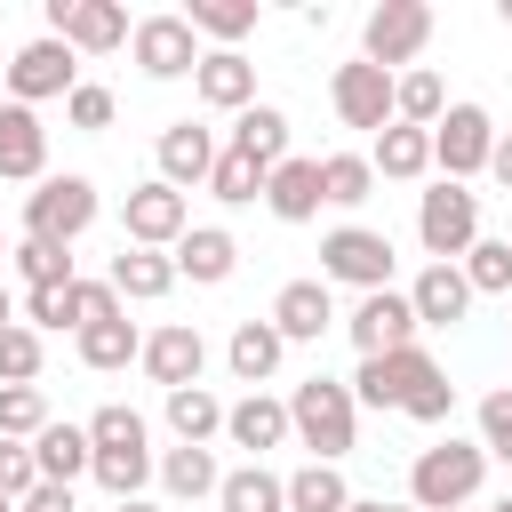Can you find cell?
I'll return each instance as SVG.
<instances>
[{
  "mask_svg": "<svg viewBox=\"0 0 512 512\" xmlns=\"http://www.w3.org/2000/svg\"><path fill=\"white\" fill-rule=\"evenodd\" d=\"M288 432L312 448V464H344L352 440H360V408H352V384L336 376H304L288 392Z\"/></svg>",
  "mask_w": 512,
  "mask_h": 512,
  "instance_id": "obj_1",
  "label": "cell"
},
{
  "mask_svg": "<svg viewBox=\"0 0 512 512\" xmlns=\"http://www.w3.org/2000/svg\"><path fill=\"white\" fill-rule=\"evenodd\" d=\"M480 480H488V448L448 432V440L416 448V464H408V504H416V512H464V504L480 496Z\"/></svg>",
  "mask_w": 512,
  "mask_h": 512,
  "instance_id": "obj_2",
  "label": "cell"
},
{
  "mask_svg": "<svg viewBox=\"0 0 512 512\" xmlns=\"http://www.w3.org/2000/svg\"><path fill=\"white\" fill-rule=\"evenodd\" d=\"M88 224H96V184H88L80 168L40 176V184L24 192V240H56V248H72Z\"/></svg>",
  "mask_w": 512,
  "mask_h": 512,
  "instance_id": "obj_3",
  "label": "cell"
},
{
  "mask_svg": "<svg viewBox=\"0 0 512 512\" xmlns=\"http://www.w3.org/2000/svg\"><path fill=\"white\" fill-rule=\"evenodd\" d=\"M488 152H496L488 104H448V112L432 120V168H440V184H472V176L488 168Z\"/></svg>",
  "mask_w": 512,
  "mask_h": 512,
  "instance_id": "obj_4",
  "label": "cell"
},
{
  "mask_svg": "<svg viewBox=\"0 0 512 512\" xmlns=\"http://www.w3.org/2000/svg\"><path fill=\"white\" fill-rule=\"evenodd\" d=\"M416 240H424L432 264H456V256L480 240V192H472V184H432V192L416 200Z\"/></svg>",
  "mask_w": 512,
  "mask_h": 512,
  "instance_id": "obj_5",
  "label": "cell"
},
{
  "mask_svg": "<svg viewBox=\"0 0 512 512\" xmlns=\"http://www.w3.org/2000/svg\"><path fill=\"white\" fill-rule=\"evenodd\" d=\"M424 40H432V8H424V0H376L368 24H360V64H376V72L416 64Z\"/></svg>",
  "mask_w": 512,
  "mask_h": 512,
  "instance_id": "obj_6",
  "label": "cell"
},
{
  "mask_svg": "<svg viewBox=\"0 0 512 512\" xmlns=\"http://www.w3.org/2000/svg\"><path fill=\"white\" fill-rule=\"evenodd\" d=\"M320 280L336 288H360V296H376V288H392V240L384 232H368V224H336L328 240H320Z\"/></svg>",
  "mask_w": 512,
  "mask_h": 512,
  "instance_id": "obj_7",
  "label": "cell"
},
{
  "mask_svg": "<svg viewBox=\"0 0 512 512\" xmlns=\"http://www.w3.org/2000/svg\"><path fill=\"white\" fill-rule=\"evenodd\" d=\"M128 8L120 0H48V40H64L72 56H112L128 48Z\"/></svg>",
  "mask_w": 512,
  "mask_h": 512,
  "instance_id": "obj_8",
  "label": "cell"
},
{
  "mask_svg": "<svg viewBox=\"0 0 512 512\" xmlns=\"http://www.w3.org/2000/svg\"><path fill=\"white\" fill-rule=\"evenodd\" d=\"M128 56H136V72H144V80H184V72L200 64V32H192L176 8H160V16H136Z\"/></svg>",
  "mask_w": 512,
  "mask_h": 512,
  "instance_id": "obj_9",
  "label": "cell"
},
{
  "mask_svg": "<svg viewBox=\"0 0 512 512\" xmlns=\"http://www.w3.org/2000/svg\"><path fill=\"white\" fill-rule=\"evenodd\" d=\"M72 88H80V56L64 40L40 32L8 56V104H48V96H72Z\"/></svg>",
  "mask_w": 512,
  "mask_h": 512,
  "instance_id": "obj_10",
  "label": "cell"
},
{
  "mask_svg": "<svg viewBox=\"0 0 512 512\" xmlns=\"http://www.w3.org/2000/svg\"><path fill=\"white\" fill-rule=\"evenodd\" d=\"M344 336L360 344V360H376V352H408V344H416V304H408V288H376V296H360L352 320H344Z\"/></svg>",
  "mask_w": 512,
  "mask_h": 512,
  "instance_id": "obj_11",
  "label": "cell"
},
{
  "mask_svg": "<svg viewBox=\"0 0 512 512\" xmlns=\"http://www.w3.org/2000/svg\"><path fill=\"white\" fill-rule=\"evenodd\" d=\"M120 232H128V248H176V240L192 232V208H184V192H168V184L152 176V184H136V192H128Z\"/></svg>",
  "mask_w": 512,
  "mask_h": 512,
  "instance_id": "obj_12",
  "label": "cell"
},
{
  "mask_svg": "<svg viewBox=\"0 0 512 512\" xmlns=\"http://www.w3.org/2000/svg\"><path fill=\"white\" fill-rule=\"evenodd\" d=\"M136 368H144L160 392H184V384H200V368H208V344H200V328H192V320H168V328H152V336H144Z\"/></svg>",
  "mask_w": 512,
  "mask_h": 512,
  "instance_id": "obj_13",
  "label": "cell"
},
{
  "mask_svg": "<svg viewBox=\"0 0 512 512\" xmlns=\"http://www.w3.org/2000/svg\"><path fill=\"white\" fill-rule=\"evenodd\" d=\"M328 96H336V120L344 128H392V72H376V64H336V80H328Z\"/></svg>",
  "mask_w": 512,
  "mask_h": 512,
  "instance_id": "obj_14",
  "label": "cell"
},
{
  "mask_svg": "<svg viewBox=\"0 0 512 512\" xmlns=\"http://www.w3.org/2000/svg\"><path fill=\"white\" fill-rule=\"evenodd\" d=\"M152 152H160V184H168V192H192V184H208V168H216V128L168 120Z\"/></svg>",
  "mask_w": 512,
  "mask_h": 512,
  "instance_id": "obj_15",
  "label": "cell"
},
{
  "mask_svg": "<svg viewBox=\"0 0 512 512\" xmlns=\"http://www.w3.org/2000/svg\"><path fill=\"white\" fill-rule=\"evenodd\" d=\"M424 368H432V352H424V344L360 360V368H352V408H400V400H408V384H416Z\"/></svg>",
  "mask_w": 512,
  "mask_h": 512,
  "instance_id": "obj_16",
  "label": "cell"
},
{
  "mask_svg": "<svg viewBox=\"0 0 512 512\" xmlns=\"http://www.w3.org/2000/svg\"><path fill=\"white\" fill-rule=\"evenodd\" d=\"M192 88H200L208 112H248V104H256V64H248L240 48H200Z\"/></svg>",
  "mask_w": 512,
  "mask_h": 512,
  "instance_id": "obj_17",
  "label": "cell"
},
{
  "mask_svg": "<svg viewBox=\"0 0 512 512\" xmlns=\"http://www.w3.org/2000/svg\"><path fill=\"white\" fill-rule=\"evenodd\" d=\"M168 264H176V280H200V288H224L232 272H240V240L224 232V224H192L176 248H168Z\"/></svg>",
  "mask_w": 512,
  "mask_h": 512,
  "instance_id": "obj_18",
  "label": "cell"
},
{
  "mask_svg": "<svg viewBox=\"0 0 512 512\" xmlns=\"http://www.w3.org/2000/svg\"><path fill=\"white\" fill-rule=\"evenodd\" d=\"M272 328H280V344H320V336L336 328L328 280H288V288L272 296Z\"/></svg>",
  "mask_w": 512,
  "mask_h": 512,
  "instance_id": "obj_19",
  "label": "cell"
},
{
  "mask_svg": "<svg viewBox=\"0 0 512 512\" xmlns=\"http://www.w3.org/2000/svg\"><path fill=\"white\" fill-rule=\"evenodd\" d=\"M0 176L8 184H40L48 176V128L32 104H0Z\"/></svg>",
  "mask_w": 512,
  "mask_h": 512,
  "instance_id": "obj_20",
  "label": "cell"
},
{
  "mask_svg": "<svg viewBox=\"0 0 512 512\" xmlns=\"http://www.w3.org/2000/svg\"><path fill=\"white\" fill-rule=\"evenodd\" d=\"M224 440H232V448H248V464H264V448H280V440H288V400H272V392L232 400V408H224Z\"/></svg>",
  "mask_w": 512,
  "mask_h": 512,
  "instance_id": "obj_21",
  "label": "cell"
},
{
  "mask_svg": "<svg viewBox=\"0 0 512 512\" xmlns=\"http://www.w3.org/2000/svg\"><path fill=\"white\" fill-rule=\"evenodd\" d=\"M264 208H272L280 224H312V216H320V160L288 152V160L264 176Z\"/></svg>",
  "mask_w": 512,
  "mask_h": 512,
  "instance_id": "obj_22",
  "label": "cell"
},
{
  "mask_svg": "<svg viewBox=\"0 0 512 512\" xmlns=\"http://www.w3.org/2000/svg\"><path fill=\"white\" fill-rule=\"evenodd\" d=\"M408 304H416V328H456V320L472 312V288H464L456 264H424V272L408 280Z\"/></svg>",
  "mask_w": 512,
  "mask_h": 512,
  "instance_id": "obj_23",
  "label": "cell"
},
{
  "mask_svg": "<svg viewBox=\"0 0 512 512\" xmlns=\"http://www.w3.org/2000/svg\"><path fill=\"white\" fill-rule=\"evenodd\" d=\"M232 152H240V160H256V168L272 176V168L288 160V112H280V104H264V96H256L248 112H232Z\"/></svg>",
  "mask_w": 512,
  "mask_h": 512,
  "instance_id": "obj_24",
  "label": "cell"
},
{
  "mask_svg": "<svg viewBox=\"0 0 512 512\" xmlns=\"http://www.w3.org/2000/svg\"><path fill=\"white\" fill-rule=\"evenodd\" d=\"M104 280H112L120 304H160V296L176 288V264H168V248H120Z\"/></svg>",
  "mask_w": 512,
  "mask_h": 512,
  "instance_id": "obj_25",
  "label": "cell"
},
{
  "mask_svg": "<svg viewBox=\"0 0 512 512\" xmlns=\"http://www.w3.org/2000/svg\"><path fill=\"white\" fill-rule=\"evenodd\" d=\"M32 464H40V480H56V488H72L88 464H96V448H88V424H40V440H32Z\"/></svg>",
  "mask_w": 512,
  "mask_h": 512,
  "instance_id": "obj_26",
  "label": "cell"
},
{
  "mask_svg": "<svg viewBox=\"0 0 512 512\" xmlns=\"http://www.w3.org/2000/svg\"><path fill=\"white\" fill-rule=\"evenodd\" d=\"M368 168L376 176H392V184H416L424 168H432V128H376V144H368Z\"/></svg>",
  "mask_w": 512,
  "mask_h": 512,
  "instance_id": "obj_27",
  "label": "cell"
},
{
  "mask_svg": "<svg viewBox=\"0 0 512 512\" xmlns=\"http://www.w3.org/2000/svg\"><path fill=\"white\" fill-rule=\"evenodd\" d=\"M160 408H168V432H176V448H208V440L224 432V400H216L208 384H184V392H160Z\"/></svg>",
  "mask_w": 512,
  "mask_h": 512,
  "instance_id": "obj_28",
  "label": "cell"
},
{
  "mask_svg": "<svg viewBox=\"0 0 512 512\" xmlns=\"http://www.w3.org/2000/svg\"><path fill=\"white\" fill-rule=\"evenodd\" d=\"M280 352H288V344H280V328H272V320H240V328H232V344H224V368L256 392V384L280 368Z\"/></svg>",
  "mask_w": 512,
  "mask_h": 512,
  "instance_id": "obj_29",
  "label": "cell"
},
{
  "mask_svg": "<svg viewBox=\"0 0 512 512\" xmlns=\"http://www.w3.org/2000/svg\"><path fill=\"white\" fill-rule=\"evenodd\" d=\"M440 112H448V88H440V72H432V64L392 72V120H400V128H432Z\"/></svg>",
  "mask_w": 512,
  "mask_h": 512,
  "instance_id": "obj_30",
  "label": "cell"
},
{
  "mask_svg": "<svg viewBox=\"0 0 512 512\" xmlns=\"http://www.w3.org/2000/svg\"><path fill=\"white\" fill-rule=\"evenodd\" d=\"M144 352V336H136V320L128 312H112V320H96V328H80V368H96V376H112V368H128Z\"/></svg>",
  "mask_w": 512,
  "mask_h": 512,
  "instance_id": "obj_31",
  "label": "cell"
},
{
  "mask_svg": "<svg viewBox=\"0 0 512 512\" xmlns=\"http://www.w3.org/2000/svg\"><path fill=\"white\" fill-rule=\"evenodd\" d=\"M200 40H216V48H240L248 32H256V0H192V8H176Z\"/></svg>",
  "mask_w": 512,
  "mask_h": 512,
  "instance_id": "obj_32",
  "label": "cell"
},
{
  "mask_svg": "<svg viewBox=\"0 0 512 512\" xmlns=\"http://www.w3.org/2000/svg\"><path fill=\"white\" fill-rule=\"evenodd\" d=\"M320 200H328V208H360V200H376V168H368V152H320Z\"/></svg>",
  "mask_w": 512,
  "mask_h": 512,
  "instance_id": "obj_33",
  "label": "cell"
},
{
  "mask_svg": "<svg viewBox=\"0 0 512 512\" xmlns=\"http://www.w3.org/2000/svg\"><path fill=\"white\" fill-rule=\"evenodd\" d=\"M152 472H160V488L184 496V504H192V496H216V480H224V472H216V448H168V456H152Z\"/></svg>",
  "mask_w": 512,
  "mask_h": 512,
  "instance_id": "obj_34",
  "label": "cell"
},
{
  "mask_svg": "<svg viewBox=\"0 0 512 512\" xmlns=\"http://www.w3.org/2000/svg\"><path fill=\"white\" fill-rule=\"evenodd\" d=\"M216 504H224V512H288V488H280V472L240 464V472L216 480Z\"/></svg>",
  "mask_w": 512,
  "mask_h": 512,
  "instance_id": "obj_35",
  "label": "cell"
},
{
  "mask_svg": "<svg viewBox=\"0 0 512 512\" xmlns=\"http://www.w3.org/2000/svg\"><path fill=\"white\" fill-rule=\"evenodd\" d=\"M280 488H288V512H344V504H352V488H344L336 464H304V472H288Z\"/></svg>",
  "mask_w": 512,
  "mask_h": 512,
  "instance_id": "obj_36",
  "label": "cell"
},
{
  "mask_svg": "<svg viewBox=\"0 0 512 512\" xmlns=\"http://www.w3.org/2000/svg\"><path fill=\"white\" fill-rule=\"evenodd\" d=\"M8 264L24 272V288H72V280H80V272H72V248H56V240H16Z\"/></svg>",
  "mask_w": 512,
  "mask_h": 512,
  "instance_id": "obj_37",
  "label": "cell"
},
{
  "mask_svg": "<svg viewBox=\"0 0 512 512\" xmlns=\"http://www.w3.org/2000/svg\"><path fill=\"white\" fill-rule=\"evenodd\" d=\"M96 480H104V496L112 504H128V496H144V480H152V448H96V464H88Z\"/></svg>",
  "mask_w": 512,
  "mask_h": 512,
  "instance_id": "obj_38",
  "label": "cell"
},
{
  "mask_svg": "<svg viewBox=\"0 0 512 512\" xmlns=\"http://www.w3.org/2000/svg\"><path fill=\"white\" fill-rule=\"evenodd\" d=\"M456 272H464L472 296H512V248H504V240H472V248L456 256Z\"/></svg>",
  "mask_w": 512,
  "mask_h": 512,
  "instance_id": "obj_39",
  "label": "cell"
},
{
  "mask_svg": "<svg viewBox=\"0 0 512 512\" xmlns=\"http://www.w3.org/2000/svg\"><path fill=\"white\" fill-rule=\"evenodd\" d=\"M208 192L224 200V208H248V200H264V168L256 160H240L232 144L216 152V168H208Z\"/></svg>",
  "mask_w": 512,
  "mask_h": 512,
  "instance_id": "obj_40",
  "label": "cell"
},
{
  "mask_svg": "<svg viewBox=\"0 0 512 512\" xmlns=\"http://www.w3.org/2000/svg\"><path fill=\"white\" fill-rule=\"evenodd\" d=\"M40 424H48V400H40V384H0V440H40Z\"/></svg>",
  "mask_w": 512,
  "mask_h": 512,
  "instance_id": "obj_41",
  "label": "cell"
},
{
  "mask_svg": "<svg viewBox=\"0 0 512 512\" xmlns=\"http://www.w3.org/2000/svg\"><path fill=\"white\" fill-rule=\"evenodd\" d=\"M88 448H152V424H144L128 400H112V408L88 416Z\"/></svg>",
  "mask_w": 512,
  "mask_h": 512,
  "instance_id": "obj_42",
  "label": "cell"
},
{
  "mask_svg": "<svg viewBox=\"0 0 512 512\" xmlns=\"http://www.w3.org/2000/svg\"><path fill=\"white\" fill-rule=\"evenodd\" d=\"M400 416H416V424H448V416H456V384L440 376V360H432V368H424V376L408 384V400H400Z\"/></svg>",
  "mask_w": 512,
  "mask_h": 512,
  "instance_id": "obj_43",
  "label": "cell"
},
{
  "mask_svg": "<svg viewBox=\"0 0 512 512\" xmlns=\"http://www.w3.org/2000/svg\"><path fill=\"white\" fill-rule=\"evenodd\" d=\"M40 336L16 320V328H0V384H40Z\"/></svg>",
  "mask_w": 512,
  "mask_h": 512,
  "instance_id": "obj_44",
  "label": "cell"
},
{
  "mask_svg": "<svg viewBox=\"0 0 512 512\" xmlns=\"http://www.w3.org/2000/svg\"><path fill=\"white\" fill-rule=\"evenodd\" d=\"M24 328H32V336H40V328H72V336H80L72 288H24Z\"/></svg>",
  "mask_w": 512,
  "mask_h": 512,
  "instance_id": "obj_45",
  "label": "cell"
},
{
  "mask_svg": "<svg viewBox=\"0 0 512 512\" xmlns=\"http://www.w3.org/2000/svg\"><path fill=\"white\" fill-rule=\"evenodd\" d=\"M480 448H488L496 464H512V392H504V384L480 400Z\"/></svg>",
  "mask_w": 512,
  "mask_h": 512,
  "instance_id": "obj_46",
  "label": "cell"
},
{
  "mask_svg": "<svg viewBox=\"0 0 512 512\" xmlns=\"http://www.w3.org/2000/svg\"><path fill=\"white\" fill-rule=\"evenodd\" d=\"M32 488H40V464H32V448H24V440H0V496H8V504H24Z\"/></svg>",
  "mask_w": 512,
  "mask_h": 512,
  "instance_id": "obj_47",
  "label": "cell"
},
{
  "mask_svg": "<svg viewBox=\"0 0 512 512\" xmlns=\"http://www.w3.org/2000/svg\"><path fill=\"white\" fill-rule=\"evenodd\" d=\"M64 120H72V128H112V88L80 80V88L64 96Z\"/></svg>",
  "mask_w": 512,
  "mask_h": 512,
  "instance_id": "obj_48",
  "label": "cell"
},
{
  "mask_svg": "<svg viewBox=\"0 0 512 512\" xmlns=\"http://www.w3.org/2000/svg\"><path fill=\"white\" fill-rule=\"evenodd\" d=\"M112 312H128V304L112 296V280H72V320H80V328H96V320H112Z\"/></svg>",
  "mask_w": 512,
  "mask_h": 512,
  "instance_id": "obj_49",
  "label": "cell"
},
{
  "mask_svg": "<svg viewBox=\"0 0 512 512\" xmlns=\"http://www.w3.org/2000/svg\"><path fill=\"white\" fill-rule=\"evenodd\" d=\"M16 512H72V488H56V480H40V488H32V496H24Z\"/></svg>",
  "mask_w": 512,
  "mask_h": 512,
  "instance_id": "obj_50",
  "label": "cell"
},
{
  "mask_svg": "<svg viewBox=\"0 0 512 512\" xmlns=\"http://www.w3.org/2000/svg\"><path fill=\"white\" fill-rule=\"evenodd\" d=\"M488 176H496V184L512 192V136H504V128H496V152H488Z\"/></svg>",
  "mask_w": 512,
  "mask_h": 512,
  "instance_id": "obj_51",
  "label": "cell"
},
{
  "mask_svg": "<svg viewBox=\"0 0 512 512\" xmlns=\"http://www.w3.org/2000/svg\"><path fill=\"white\" fill-rule=\"evenodd\" d=\"M344 512H416V504H384V496H352Z\"/></svg>",
  "mask_w": 512,
  "mask_h": 512,
  "instance_id": "obj_52",
  "label": "cell"
},
{
  "mask_svg": "<svg viewBox=\"0 0 512 512\" xmlns=\"http://www.w3.org/2000/svg\"><path fill=\"white\" fill-rule=\"evenodd\" d=\"M0 328H16V296H8V280H0Z\"/></svg>",
  "mask_w": 512,
  "mask_h": 512,
  "instance_id": "obj_53",
  "label": "cell"
},
{
  "mask_svg": "<svg viewBox=\"0 0 512 512\" xmlns=\"http://www.w3.org/2000/svg\"><path fill=\"white\" fill-rule=\"evenodd\" d=\"M112 512H160V504H152V496H128V504H112Z\"/></svg>",
  "mask_w": 512,
  "mask_h": 512,
  "instance_id": "obj_54",
  "label": "cell"
},
{
  "mask_svg": "<svg viewBox=\"0 0 512 512\" xmlns=\"http://www.w3.org/2000/svg\"><path fill=\"white\" fill-rule=\"evenodd\" d=\"M496 16H504V24H512V0H496Z\"/></svg>",
  "mask_w": 512,
  "mask_h": 512,
  "instance_id": "obj_55",
  "label": "cell"
},
{
  "mask_svg": "<svg viewBox=\"0 0 512 512\" xmlns=\"http://www.w3.org/2000/svg\"><path fill=\"white\" fill-rule=\"evenodd\" d=\"M488 512H512V496H504V504H488Z\"/></svg>",
  "mask_w": 512,
  "mask_h": 512,
  "instance_id": "obj_56",
  "label": "cell"
},
{
  "mask_svg": "<svg viewBox=\"0 0 512 512\" xmlns=\"http://www.w3.org/2000/svg\"><path fill=\"white\" fill-rule=\"evenodd\" d=\"M0 512H16V504H8V496H0Z\"/></svg>",
  "mask_w": 512,
  "mask_h": 512,
  "instance_id": "obj_57",
  "label": "cell"
},
{
  "mask_svg": "<svg viewBox=\"0 0 512 512\" xmlns=\"http://www.w3.org/2000/svg\"><path fill=\"white\" fill-rule=\"evenodd\" d=\"M504 248H512V232H504Z\"/></svg>",
  "mask_w": 512,
  "mask_h": 512,
  "instance_id": "obj_58",
  "label": "cell"
},
{
  "mask_svg": "<svg viewBox=\"0 0 512 512\" xmlns=\"http://www.w3.org/2000/svg\"><path fill=\"white\" fill-rule=\"evenodd\" d=\"M0 256H8V240H0Z\"/></svg>",
  "mask_w": 512,
  "mask_h": 512,
  "instance_id": "obj_59",
  "label": "cell"
},
{
  "mask_svg": "<svg viewBox=\"0 0 512 512\" xmlns=\"http://www.w3.org/2000/svg\"><path fill=\"white\" fill-rule=\"evenodd\" d=\"M504 392H512V384H504Z\"/></svg>",
  "mask_w": 512,
  "mask_h": 512,
  "instance_id": "obj_60",
  "label": "cell"
},
{
  "mask_svg": "<svg viewBox=\"0 0 512 512\" xmlns=\"http://www.w3.org/2000/svg\"><path fill=\"white\" fill-rule=\"evenodd\" d=\"M504 304H512V296H504Z\"/></svg>",
  "mask_w": 512,
  "mask_h": 512,
  "instance_id": "obj_61",
  "label": "cell"
}]
</instances>
